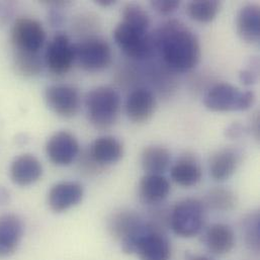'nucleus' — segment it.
Returning a JSON list of instances; mask_svg holds the SVG:
<instances>
[{
  "label": "nucleus",
  "instance_id": "c9c22d12",
  "mask_svg": "<svg viewBox=\"0 0 260 260\" xmlns=\"http://www.w3.org/2000/svg\"><path fill=\"white\" fill-rule=\"evenodd\" d=\"M62 21V15L57 11H52L50 16V22L53 26H56L57 24H60Z\"/></svg>",
  "mask_w": 260,
  "mask_h": 260
},
{
  "label": "nucleus",
  "instance_id": "39448f33",
  "mask_svg": "<svg viewBox=\"0 0 260 260\" xmlns=\"http://www.w3.org/2000/svg\"><path fill=\"white\" fill-rule=\"evenodd\" d=\"M255 99L251 90L243 91L228 82H222L208 90L204 105L212 112H244L252 108Z\"/></svg>",
  "mask_w": 260,
  "mask_h": 260
},
{
  "label": "nucleus",
  "instance_id": "bb28decb",
  "mask_svg": "<svg viewBox=\"0 0 260 260\" xmlns=\"http://www.w3.org/2000/svg\"><path fill=\"white\" fill-rule=\"evenodd\" d=\"M242 230L245 243L255 253L259 251V215L257 212L248 214L243 219Z\"/></svg>",
  "mask_w": 260,
  "mask_h": 260
},
{
  "label": "nucleus",
  "instance_id": "f03ea898",
  "mask_svg": "<svg viewBox=\"0 0 260 260\" xmlns=\"http://www.w3.org/2000/svg\"><path fill=\"white\" fill-rule=\"evenodd\" d=\"M85 107L90 124L99 130H108L119 119L121 96L113 87L99 86L86 94Z\"/></svg>",
  "mask_w": 260,
  "mask_h": 260
},
{
  "label": "nucleus",
  "instance_id": "4c0bfd02",
  "mask_svg": "<svg viewBox=\"0 0 260 260\" xmlns=\"http://www.w3.org/2000/svg\"><path fill=\"white\" fill-rule=\"evenodd\" d=\"M188 260H214L208 256H204V255H197V256H192Z\"/></svg>",
  "mask_w": 260,
  "mask_h": 260
},
{
  "label": "nucleus",
  "instance_id": "4be33fe9",
  "mask_svg": "<svg viewBox=\"0 0 260 260\" xmlns=\"http://www.w3.org/2000/svg\"><path fill=\"white\" fill-rule=\"evenodd\" d=\"M170 190L168 179L161 174H146L139 183V196L145 204L162 203L169 196Z\"/></svg>",
  "mask_w": 260,
  "mask_h": 260
},
{
  "label": "nucleus",
  "instance_id": "6ab92c4d",
  "mask_svg": "<svg viewBox=\"0 0 260 260\" xmlns=\"http://www.w3.org/2000/svg\"><path fill=\"white\" fill-rule=\"evenodd\" d=\"M88 152L96 163L106 167L118 163L123 158L125 150L119 139L113 136H104L91 144Z\"/></svg>",
  "mask_w": 260,
  "mask_h": 260
},
{
  "label": "nucleus",
  "instance_id": "c85d7f7f",
  "mask_svg": "<svg viewBox=\"0 0 260 260\" xmlns=\"http://www.w3.org/2000/svg\"><path fill=\"white\" fill-rule=\"evenodd\" d=\"M79 168H80V171H82L83 173L88 174V175L96 174L99 171H102L105 169V167L101 166L99 163H96L93 160V158L90 156L89 152H86L80 156Z\"/></svg>",
  "mask_w": 260,
  "mask_h": 260
},
{
  "label": "nucleus",
  "instance_id": "9b49d317",
  "mask_svg": "<svg viewBox=\"0 0 260 260\" xmlns=\"http://www.w3.org/2000/svg\"><path fill=\"white\" fill-rule=\"evenodd\" d=\"M79 143L68 131H60L52 135L46 143V154L57 166H68L79 156Z\"/></svg>",
  "mask_w": 260,
  "mask_h": 260
},
{
  "label": "nucleus",
  "instance_id": "7ed1b4c3",
  "mask_svg": "<svg viewBox=\"0 0 260 260\" xmlns=\"http://www.w3.org/2000/svg\"><path fill=\"white\" fill-rule=\"evenodd\" d=\"M107 227L110 235L120 242L125 253L135 254L140 239L150 228V223L144 221L135 211L123 209L110 216Z\"/></svg>",
  "mask_w": 260,
  "mask_h": 260
},
{
  "label": "nucleus",
  "instance_id": "aec40b11",
  "mask_svg": "<svg viewBox=\"0 0 260 260\" xmlns=\"http://www.w3.org/2000/svg\"><path fill=\"white\" fill-rule=\"evenodd\" d=\"M237 34L248 44H257L260 39V7L250 3L244 5L236 18Z\"/></svg>",
  "mask_w": 260,
  "mask_h": 260
},
{
  "label": "nucleus",
  "instance_id": "473e14b6",
  "mask_svg": "<svg viewBox=\"0 0 260 260\" xmlns=\"http://www.w3.org/2000/svg\"><path fill=\"white\" fill-rule=\"evenodd\" d=\"M12 12V7L10 3L6 2H1L0 3V25L3 24L8 17L11 15Z\"/></svg>",
  "mask_w": 260,
  "mask_h": 260
},
{
  "label": "nucleus",
  "instance_id": "f3484780",
  "mask_svg": "<svg viewBox=\"0 0 260 260\" xmlns=\"http://www.w3.org/2000/svg\"><path fill=\"white\" fill-rule=\"evenodd\" d=\"M204 242L211 253L222 256L233 250L236 237L233 229L229 225L216 223L208 227L205 231Z\"/></svg>",
  "mask_w": 260,
  "mask_h": 260
},
{
  "label": "nucleus",
  "instance_id": "393cba45",
  "mask_svg": "<svg viewBox=\"0 0 260 260\" xmlns=\"http://www.w3.org/2000/svg\"><path fill=\"white\" fill-rule=\"evenodd\" d=\"M13 66L19 75L23 77H35L41 73L43 63L40 53L14 50Z\"/></svg>",
  "mask_w": 260,
  "mask_h": 260
},
{
  "label": "nucleus",
  "instance_id": "5701e85b",
  "mask_svg": "<svg viewBox=\"0 0 260 260\" xmlns=\"http://www.w3.org/2000/svg\"><path fill=\"white\" fill-rule=\"evenodd\" d=\"M171 162L170 151L158 145L148 146L143 150L141 156L142 168L146 174H161L164 173Z\"/></svg>",
  "mask_w": 260,
  "mask_h": 260
},
{
  "label": "nucleus",
  "instance_id": "1a4fd4ad",
  "mask_svg": "<svg viewBox=\"0 0 260 260\" xmlns=\"http://www.w3.org/2000/svg\"><path fill=\"white\" fill-rule=\"evenodd\" d=\"M45 63L48 69L56 74H66L75 63L74 44L66 34L59 32L49 42L45 52Z\"/></svg>",
  "mask_w": 260,
  "mask_h": 260
},
{
  "label": "nucleus",
  "instance_id": "2f4dec72",
  "mask_svg": "<svg viewBox=\"0 0 260 260\" xmlns=\"http://www.w3.org/2000/svg\"><path fill=\"white\" fill-rule=\"evenodd\" d=\"M246 133V128L240 123H233L226 129V136L230 139H238Z\"/></svg>",
  "mask_w": 260,
  "mask_h": 260
},
{
  "label": "nucleus",
  "instance_id": "423d86ee",
  "mask_svg": "<svg viewBox=\"0 0 260 260\" xmlns=\"http://www.w3.org/2000/svg\"><path fill=\"white\" fill-rule=\"evenodd\" d=\"M75 62L85 71L96 72L110 66L113 53L109 43L100 37H87L74 44Z\"/></svg>",
  "mask_w": 260,
  "mask_h": 260
},
{
  "label": "nucleus",
  "instance_id": "6e6552de",
  "mask_svg": "<svg viewBox=\"0 0 260 260\" xmlns=\"http://www.w3.org/2000/svg\"><path fill=\"white\" fill-rule=\"evenodd\" d=\"M10 40L15 51L40 53L46 43L47 35L39 20L21 16L12 24Z\"/></svg>",
  "mask_w": 260,
  "mask_h": 260
},
{
  "label": "nucleus",
  "instance_id": "cd10ccee",
  "mask_svg": "<svg viewBox=\"0 0 260 260\" xmlns=\"http://www.w3.org/2000/svg\"><path fill=\"white\" fill-rule=\"evenodd\" d=\"M123 21L143 30H148L150 26V17L147 11L139 4L128 3L125 5L123 12Z\"/></svg>",
  "mask_w": 260,
  "mask_h": 260
},
{
  "label": "nucleus",
  "instance_id": "ddd939ff",
  "mask_svg": "<svg viewBox=\"0 0 260 260\" xmlns=\"http://www.w3.org/2000/svg\"><path fill=\"white\" fill-rule=\"evenodd\" d=\"M84 196L83 186L75 181H61L54 184L48 192L49 208L55 213L66 212L78 206Z\"/></svg>",
  "mask_w": 260,
  "mask_h": 260
},
{
  "label": "nucleus",
  "instance_id": "f257e3e1",
  "mask_svg": "<svg viewBox=\"0 0 260 260\" xmlns=\"http://www.w3.org/2000/svg\"><path fill=\"white\" fill-rule=\"evenodd\" d=\"M165 64L174 71L186 72L200 62L202 51L196 34L183 22L171 19L163 23L152 37Z\"/></svg>",
  "mask_w": 260,
  "mask_h": 260
},
{
  "label": "nucleus",
  "instance_id": "e433bc0d",
  "mask_svg": "<svg viewBox=\"0 0 260 260\" xmlns=\"http://www.w3.org/2000/svg\"><path fill=\"white\" fill-rule=\"evenodd\" d=\"M115 3H116V1H113V0H99V1H96V4H99L103 7H108V6H111Z\"/></svg>",
  "mask_w": 260,
  "mask_h": 260
},
{
  "label": "nucleus",
  "instance_id": "7c9ffc66",
  "mask_svg": "<svg viewBox=\"0 0 260 260\" xmlns=\"http://www.w3.org/2000/svg\"><path fill=\"white\" fill-rule=\"evenodd\" d=\"M257 73H258V71H257V69H254V67L242 70L239 74V78H240L241 83L246 85V86L255 84L256 81H257V78H258Z\"/></svg>",
  "mask_w": 260,
  "mask_h": 260
},
{
  "label": "nucleus",
  "instance_id": "20e7f679",
  "mask_svg": "<svg viewBox=\"0 0 260 260\" xmlns=\"http://www.w3.org/2000/svg\"><path fill=\"white\" fill-rule=\"evenodd\" d=\"M207 218V209L198 199L188 198L178 202L170 211L169 226L179 237L192 238L201 233Z\"/></svg>",
  "mask_w": 260,
  "mask_h": 260
},
{
  "label": "nucleus",
  "instance_id": "72a5a7b5",
  "mask_svg": "<svg viewBox=\"0 0 260 260\" xmlns=\"http://www.w3.org/2000/svg\"><path fill=\"white\" fill-rule=\"evenodd\" d=\"M250 131L253 132L255 138L258 139V136H259V118H258V114H255L254 118L252 119Z\"/></svg>",
  "mask_w": 260,
  "mask_h": 260
},
{
  "label": "nucleus",
  "instance_id": "f704fd0d",
  "mask_svg": "<svg viewBox=\"0 0 260 260\" xmlns=\"http://www.w3.org/2000/svg\"><path fill=\"white\" fill-rule=\"evenodd\" d=\"M9 202V191L3 187L0 186V207L5 206Z\"/></svg>",
  "mask_w": 260,
  "mask_h": 260
},
{
  "label": "nucleus",
  "instance_id": "f8f14e48",
  "mask_svg": "<svg viewBox=\"0 0 260 260\" xmlns=\"http://www.w3.org/2000/svg\"><path fill=\"white\" fill-rule=\"evenodd\" d=\"M150 228L140 239L135 254L140 260H169L171 243L164 231L150 223Z\"/></svg>",
  "mask_w": 260,
  "mask_h": 260
},
{
  "label": "nucleus",
  "instance_id": "dca6fc26",
  "mask_svg": "<svg viewBox=\"0 0 260 260\" xmlns=\"http://www.w3.org/2000/svg\"><path fill=\"white\" fill-rule=\"evenodd\" d=\"M23 223L14 214L0 215V257L12 255L23 236Z\"/></svg>",
  "mask_w": 260,
  "mask_h": 260
},
{
  "label": "nucleus",
  "instance_id": "9d476101",
  "mask_svg": "<svg viewBox=\"0 0 260 260\" xmlns=\"http://www.w3.org/2000/svg\"><path fill=\"white\" fill-rule=\"evenodd\" d=\"M45 102L48 108L61 118H73L80 108V95L76 88L66 84H54L47 87Z\"/></svg>",
  "mask_w": 260,
  "mask_h": 260
},
{
  "label": "nucleus",
  "instance_id": "0eeeda50",
  "mask_svg": "<svg viewBox=\"0 0 260 260\" xmlns=\"http://www.w3.org/2000/svg\"><path fill=\"white\" fill-rule=\"evenodd\" d=\"M114 39L123 53L132 59L148 58L154 50L153 38L148 30L140 29L123 20L115 27Z\"/></svg>",
  "mask_w": 260,
  "mask_h": 260
},
{
  "label": "nucleus",
  "instance_id": "a878e982",
  "mask_svg": "<svg viewBox=\"0 0 260 260\" xmlns=\"http://www.w3.org/2000/svg\"><path fill=\"white\" fill-rule=\"evenodd\" d=\"M221 10V2L218 0H194L187 5L188 16L203 23L213 21Z\"/></svg>",
  "mask_w": 260,
  "mask_h": 260
},
{
  "label": "nucleus",
  "instance_id": "b1692460",
  "mask_svg": "<svg viewBox=\"0 0 260 260\" xmlns=\"http://www.w3.org/2000/svg\"><path fill=\"white\" fill-rule=\"evenodd\" d=\"M203 203L206 209L216 212H230L237 206V197L230 189L215 187L206 194Z\"/></svg>",
  "mask_w": 260,
  "mask_h": 260
},
{
  "label": "nucleus",
  "instance_id": "2eb2a0df",
  "mask_svg": "<svg viewBox=\"0 0 260 260\" xmlns=\"http://www.w3.org/2000/svg\"><path fill=\"white\" fill-rule=\"evenodd\" d=\"M157 103L152 91L146 88H137L128 96L126 103L127 116L133 123L148 122L156 111Z\"/></svg>",
  "mask_w": 260,
  "mask_h": 260
},
{
  "label": "nucleus",
  "instance_id": "a211bd4d",
  "mask_svg": "<svg viewBox=\"0 0 260 260\" xmlns=\"http://www.w3.org/2000/svg\"><path fill=\"white\" fill-rule=\"evenodd\" d=\"M240 161L241 153L237 149H220L210 159V174L216 181H225L236 172Z\"/></svg>",
  "mask_w": 260,
  "mask_h": 260
},
{
  "label": "nucleus",
  "instance_id": "4468645a",
  "mask_svg": "<svg viewBox=\"0 0 260 260\" xmlns=\"http://www.w3.org/2000/svg\"><path fill=\"white\" fill-rule=\"evenodd\" d=\"M10 178L19 186H28L42 178L43 165L32 154H21L11 162Z\"/></svg>",
  "mask_w": 260,
  "mask_h": 260
},
{
  "label": "nucleus",
  "instance_id": "412c9836",
  "mask_svg": "<svg viewBox=\"0 0 260 260\" xmlns=\"http://www.w3.org/2000/svg\"><path fill=\"white\" fill-rule=\"evenodd\" d=\"M202 167L198 159L188 153L180 156L170 169L172 180L182 187L197 185L202 179Z\"/></svg>",
  "mask_w": 260,
  "mask_h": 260
},
{
  "label": "nucleus",
  "instance_id": "c756f323",
  "mask_svg": "<svg viewBox=\"0 0 260 260\" xmlns=\"http://www.w3.org/2000/svg\"><path fill=\"white\" fill-rule=\"evenodd\" d=\"M152 8L162 15H168L173 13L180 5V1L177 0H152L150 2Z\"/></svg>",
  "mask_w": 260,
  "mask_h": 260
}]
</instances>
